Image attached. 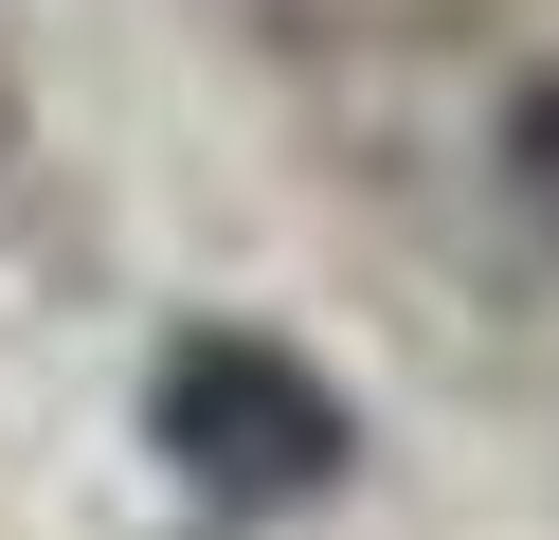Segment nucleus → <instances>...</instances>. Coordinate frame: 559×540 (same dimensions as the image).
I'll return each mask as SVG.
<instances>
[{
  "instance_id": "obj_2",
  "label": "nucleus",
  "mask_w": 559,
  "mask_h": 540,
  "mask_svg": "<svg viewBox=\"0 0 559 540\" xmlns=\"http://www.w3.org/2000/svg\"><path fill=\"white\" fill-rule=\"evenodd\" d=\"M506 199H523V235L559 252V72H523V91H506Z\"/></svg>"
},
{
  "instance_id": "obj_1",
  "label": "nucleus",
  "mask_w": 559,
  "mask_h": 540,
  "mask_svg": "<svg viewBox=\"0 0 559 540\" xmlns=\"http://www.w3.org/2000/svg\"><path fill=\"white\" fill-rule=\"evenodd\" d=\"M145 451L181 468L217 523H271V504H325L343 468H361V415H343V379L307 343H271V324H163Z\"/></svg>"
}]
</instances>
